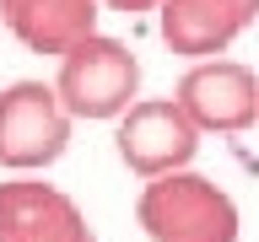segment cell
I'll list each match as a JSON object with an SVG mask.
<instances>
[{
    "label": "cell",
    "instance_id": "cell-3",
    "mask_svg": "<svg viewBox=\"0 0 259 242\" xmlns=\"http://www.w3.org/2000/svg\"><path fill=\"white\" fill-rule=\"evenodd\" d=\"M70 145V113L60 92L44 81H11L0 86V167L32 172L65 156Z\"/></svg>",
    "mask_w": 259,
    "mask_h": 242
},
{
    "label": "cell",
    "instance_id": "cell-9",
    "mask_svg": "<svg viewBox=\"0 0 259 242\" xmlns=\"http://www.w3.org/2000/svg\"><path fill=\"white\" fill-rule=\"evenodd\" d=\"M97 6H113V11L135 16V11H151V6H162V0H97Z\"/></svg>",
    "mask_w": 259,
    "mask_h": 242
},
{
    "label": "cell",
    "instance_id": "cell-7",
    "mask_svg": "<svg viewBox=\"0 0 259 242\" xmlns=\"http://www.w3.org/2000/svg\"><path fill=\"white\" fill-rule=\"evenodd\" d=\"M157 27H162V43L184 54V59H216L232 38H238L254 16L243 11L238 0H162L157 6Z\"/></svg>",
    "mask_w": 259,
    "mask_h": 242
},
{
    "label": "cell",
    "instance_id": "cell-4",
    "mask_svg": "<svg viewBox=\"0 0 259 242\" xmlns=\"http://www.w3.org/2000/svg\"><path fill=\"white\" fill-rule=\"evenodd\" d=\"M119 161L135 177H162V172H184L200 151V129L189 124V113L173 97H146L119 118Z\"/></svg>",
    "mask_w": 259,
    "mask_h": 242
},
{
    "label": "cell",
    "instance_id": "cell-10",
    "mask_svg": "<svg viewBox=\"0 0 259 242\" xmlns=\"http://www.w3.org/2000/svg\"><path fill=\"white\" fill-rule=\"evenodd\" d=\"M238 6H243V11H248V16H259V0H238Z\"/></svg>",
    "mask_w": 259,
    "mask_h": 242
},
{
    "label": "cell",
    "instance_id": "cell-6",
    "mask_svg": "<svg viewBox=\"0 0 259 242\" xmlns=\"http://www.w3.org/2000/svg\"><path fill=\"white\" fill-rule=\"evenodd\" d=\"M0 242H97L87 215L54 183H0Z\"/></svg>",
    "mask_w": 259,
    "mask_h": 242
},
{
    "label": "cell",
    "instance_id": "cell-5",
    "mask_svg": "<svg viewBox=\"0 0 259 242\" xmlns=\"http://www.w3.org/2000/svg\"><path fill=\"white\" fill-rule=\"evenodd\" d=\"M173 102L189 113V124L200 135H238V129L259 124V76L238 59H200L184 70Z\"/></svg>",
    "mask_w": 259,
    "mask_h": 242
},
{
    "label": "cell",
    "instance_id": "cell-8",
    "mask_svg": "<svg viewBox=\"0 0 259 242\" xmlns=\"http://www.w3.org/2000/svg\"><path fill=\"white\" fill-rule=\"evenodd\" d=\"M0 22L32 54H70L97 32V0H0Z\"/></svg>",
    "mask_w": 259,
    "mask_h": 242
},
{
    "label": "cell",
    "instance_id": "cell-1",
    "mask_svg": "<svg viewBox=\"0 0 259 242\" xmlns=\"http://www.w3.org/2000/svg\"><path fill=\"white\" fill-rule=\"evenodd\" d=\"M135 221L151 242H238V205L200 172H162L135 199Z\"/></svg>",
    "mask_w": 259,
    "mask_h": 242
},
{
    "label": "cell",
    "instance_id": "cell-2",
    "mask_svg": "<svg viewBox=\"0 0 259 242\" xmlns=\"http://www.w3.org/2000/svg\"><path fill=\"white\" fill-rule=\"evenodd\" d=\"M65 113L70 118H124L141 92V65L119 38H81L70 54H60V76H54Z\"/></svg>",
    "mask_w": 259,
    "mask_h": 242
}]
</instances>
